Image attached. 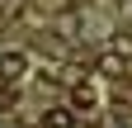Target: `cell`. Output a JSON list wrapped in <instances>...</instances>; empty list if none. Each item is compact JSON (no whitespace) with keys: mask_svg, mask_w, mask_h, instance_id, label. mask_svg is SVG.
I'll use <instances>...</instances> for the list:
<instances>
[{"mask_svg":"<svg viewBox=\"0 0 132 128\" xmlns=\"http://www.w3.org/2000/svg\"><path fill=\"white\" fill-rule=\"evenodd\" d=\"M43 128H76V109H66V104H52L43 114Z\"/></svg>","mask_w":132,"mask_h":128,"instance_id":"1","label":"cell"},{"mask_svg":"<svg viewBox=\"0 0 132 128\" xmlns=\"http://www.w3.org/2000/svg\"><path fill=\"white\" fill-rule=\"evenodd\" d=\"M94 67L104 71V76H123V71H127V57H123V52H99Z\"/></svg>","mask_w":132,"mask_h":128,"instance_id":"2","label":"cell"},{"mask_svg":"<svg viewBox=\"0 0 132 128\" xmlns=\"http://www.w3.org/2000/svg\"><path fill=\"white\" fill-rule=\"evenodd\" d=\"M24 67H28V62H24V52H5V57H0V81L24 76Z\"/></svg>","mask_w":132,"mask_h":128,"instance_id":"3","label":"cell"},{"mask_svg":"<svg viewBox=\"0 0 132 128\" xmlns=\"http://www.w3.org/2000/svg\"><path fill=\"white\" fill-rule=\"evenodd\" d=\"M71 100H76V109H94L99 95H94V86H71Z\"/></svg>","mask_w":132,"mask_h":128,"instance_id":"4","label":"cell"},{"mask_svg":"<svg viewBox=\"0 0 132 128\" xmlns=\"http://www.w3.org/2000/svg\"><path fill=\"white\" fill-rule=\"evenodd\" d=\"M0 128H24V123H14V119H0Z\"/></svg>","mask_w":132,"mask_h":128,"instance_id":"5","label":"cell"},{"mask_svg":"<svg viewBox=\"0 0 132 128\" xmlns=\"http://www.w3.org/2000/svg\"><path fill=\"white\" fill-rule=\"evenodd\" d=\"M113 128H123V123H113Z\"/></svg>","mask_w":132,"mask_h":128,"instance_id":"6","label":"cell"}]
</instances>
